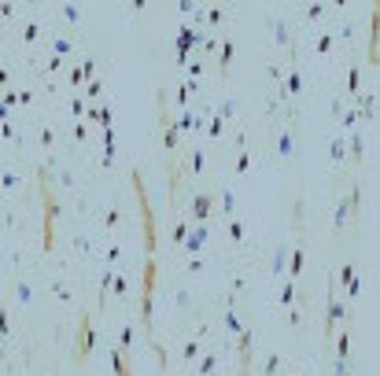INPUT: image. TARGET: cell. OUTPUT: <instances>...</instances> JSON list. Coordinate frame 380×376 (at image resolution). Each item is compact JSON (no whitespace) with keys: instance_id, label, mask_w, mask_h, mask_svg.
Wrapping results in <instances>:
<instances>
[{"instance_id":"6da1fadb","label":"cell","mask_w":380,"mask_h":376,"mask_svg":"<svg viewBox=\"0 0 380 376\" xmlns=\"http://www.w3.org/2000/svg\"><path fill=\"white\" fill-rule=\"evenodd\" d=\"M37 188H41V247H55V218H59V199L48 185V166H37Z\"/></svg>"},{"instance_id":"7a4b0ae2","label":"cell","mask_w":380,"mask_h":376,"mask_svg":"<svg viewBox=\"0 0 380 376\" xmlns=\"http://www.w3.org/2000/svg\"><path fill=\"white\" fill-rule=\"evenodd\" d=\"M129 185H133V195H137V214H140V229H144V251H148V258H155V247H159V225H155V210H151L148 188H144V181H140V170L129 174Z\"/></svg>"},{"instance_id":"3957f363","label":"cell","mask_w":380,"mask_h":376,"mask_svg":"<svg viewBox=\"0 0 380 376\" xmlns=\"http://www.w3.org/2000/svg\"><path fill=\"white\" fill-rule=\"evenodd\" d=\"M155 118H159V137H163L166 163H174V155H177V140H181V126H177L174 115H170L166 89H155Z\"/></svg>"},{"instance_id":"277c9868","label":"cell","mask_w":380,"mask_h":376,"mask_svg":"<svg viewBox=\"0 0 380 376\" xmlns=\"http://www.w3.org/2000/svg\"><path fill=\"white\" fill-rule=\"evenodd\" d=\"M155 284H159V262L144 258V273H140V325H144V336L151 343H155V336H151V295H155Z\"/></svg>"},{"instance_id":"5b68a950","label":"cell","mask_w":380,"mask_h":376,"mask_svg":"<svg viewBox=\"0 0 380 376\" xmlns=\"http://www.w3.org/2000/svg\"><path fill=\"white\" fill-rule=\"evenodd\" d=\"M92 351V314L85 310L78 317V328H74V343H70V365H85Z\"/></svg>"},{"instance_id":"8992f818","label":"cell","mask_w":380,"mask_h":376,"mask_svg":"<svg viewBox=\"0 0 380 376\" xmlns=\"http://www.w3.org/2000/svg\"><path fill=\"white\" fill-rule=\"evenodd\" d=\"M366 63L380 67V4L369 7V44H366Z\"/></svg>"},{"instance_id":"52a82bcc","label":"cell","mask_w":380,"mask_h":376,"mask_svg":"<svg viewBox=\"0 0 380 376\" xmlns=\"http://www.w3.org/2000/svg\"><path fill=\"white\" fill-rule=\"evenodd\" d=\"M211 210H214V195H207V192H196V195H192V203H188V218L203 225L207 218H211Z\"/></svg>"},{"instance_id":"ba28073f","label":"cell","mask_w":380,"mask_h":376,"mask_svg":"<svg viewBox=\"0 0 380 376\" xmlns=\"http://www.w3.org/2000/svg\"><path fill=\"white\" fill-rule=\"evenodd\" d=\"M358 199H362V192H358V188H351V195L340 199V206H336V229H344L347 218H355V214H358Z\"/></svg>"},{"instance_id":"9c48e42d","label":"cell","mask_w":380,"mask_h":376,"mask_svg":"<svg viewBox=\"0 0 380 376\" xmlns=\"http://www.w3.org/2000/svg\"><path fill=\"white\" fill-rule=\"evenodd\" d=\"M347 358H351V328H344L336 336V369H340V376H347Z\"/></svg>"},{"instance_id":"30bf717a","label":"cell","mask_w":380,"mask_h":376,"mask_svg":"<svg viewBox=\"0 0 380 376\" xmlns=\"http://www.w3.org/2000/svg\"><path fill=\"white\" fill-rule=\"evenodd\" d=\"M111 369H115V376H133V365H129V351H122V347H115V351H111Z\"/></svg>"},{"instance_id":"8fae6325","label":"cell","mask_w":380,"mask_h":376,"mask_svg":"<svg viewBox=\"0 0 380 376\" xmlns=\"http://www.w3.org/2000/svg\"><path fill=\"white\" fill-rule=\"evenodd\" d=\"M340 317H344V306L336 303V295H329V317H325V336H329V340L336 336V325H340Z\"/></svg>"},{"instance_id":"7c38bea8","label":"cell","mask_w":380,"mask_h":376,"mask_svg":"<svg viewBox=\"0 0 380 376\" xmlns=\"http://www.w3.org/2000/svg\"><path fill=\"white\" fill-rule=\"evenodd\" d=\"M229 59H233V41H222V55H218V74L229 78Z\"/></svg>"},{"instance_id":"4fadbf2b","label":"cell","mask_w":380,"mask_h":376,"mask_svg":"<svg viewBox=\"0 0 380 376\" xmlns=\"http://www.w3.org/2000/svg\"><path fill=\"white\" fill-rule=\"evenodd\" d=\"M203 243H207V229H203V225H199V229H196V232H188V240H185V247H188V251H192V255H196V251H199V247H203Z\"/></svg>"},{"instance_id":"5bb4252c","label":"cell","mask_w":380,"mask_h":376,"mask_svg":"<svg viewBox=\"0 0 380 376\" xmlns=\"http://www.w3.org/2000/svg\"><path fill=\"white\" fill-rule=\"evenodd\" d=\"M111 115H115L111 107H92V111H89V118H96L103 129H111Z\"/></svg>"},{"instance_id":"9a60e30c","label":"cell","mask_w":380,"mask_h":376,"mask_svg":"<svg viewBox=\"0 0 380 376\" xmlns=\"http://www.w3.org/2000/svg\"><path fill=\"white\" fill-rule=\"evenodd\" d=\"M188 174H203V152H192V155H188Z\"/></svg>"},{"instance_id":"2e32d148","label":"cell","mask_w":380,"mask_h":376,"mask_svg":"<svg viewBox=\"0 0 380 376\" xmlns=\"http://www.w3.org/2000/svg\"><path fill=\"white\" fill-rule=\"evenodd\" d=\"M351 163H362V140H358V137H351Z\"/></svg>"},{"instance_id":"e0dca14e","label":"cell","mask_w":380,"mask_h":376,"mask_svg":"<svg viewBox=\"0 0 380 376\" xmlns=\"http://www.w3.org/2000/svg\"><path fill=\"white\" fill-rule=\"evenodd\" d=\"M347 92H351V96L358 92V67H355V63H351V74H347Z\"/></svg>"},{"instance_id":"ac0fdd59","label":"cell","mask_w":380,"mask_h":376,"mask_svg":"<svg viewBox=\"0 0 380 376\" xmlns=\"http://www.w3.org/2000/svg\"><path fill=\"white\" fill-rule=\"evenodd\" d=\"M340 280H344L347 288H351V284H355V280H358V277H355V266H351V262H347L344 269H340Z\"/></svg>"},{"instance_id":"d6986e66","label":"cell","mask_w":380,"mask_h":376,"mask_svg":"<svg viewBox=\"0 0 380 376\" xmlns=\"http://www.w3.org/2000/svg\"><path fill=\"white\" fill-rule=\"evenodd\" d=\"M170 236H174V243H185V240H188V225H185V221L174 225V232H170Z\"/></svg>"},{"instance_id":"ffe728a7","label":"cell","mask_w":380,"mask_h":376,"mask_svg":"<svg viewBox=\"0 0 380 376\" xmlns=\"http://www.w3.org/2000/svg\"><path fill=\"white\" fill-rule=\"evenodd\" d=\"M299 269H303V247H296V251H292V277H296Z\"/></svg>"},{"instance_id":"44dd1931","label":"cell","mask_w":380,"mask_h":376,"mask_svg":"<svg viewBox=\"0 0 380 376\" xmlns=\"http://www.w3.org/2000/svg\"><path fill=\"white\" fill-rule=\"evenodd\" d=\"M37 137H41V144H44V148H52V144H55V133H52L48 126H41V133H37Z\"/></svg>"},{"instance_id":"7402d4cb","label":"cell","mask_w":380,"mask_h":376,"mask_svg":"<svg viewBox=\"0 0 380 376\" xmlns=\"http://www.w3.org/2000/svg\"><path fill=\"white\" fill-rule=\"evenodd\" d=\"M284 89H288V92H299V89H303V85H299V74H296V70L288 74V81H284Z\"/></svg>"},{"instance_id":"603a6c76","label":"cell","mask_w":380,"mask_h":376,"mask_svg":"<svg viewBox=\"0 0 380 376\" xmlns=\"http://www.w3.org/2000/svg\"><path fill=\"white\" fill-rule=\"evenodd\" d=\"M192 89H196V81H185V85H181V89H177V100H181V103H185L188 96H192Z\"/></svg>"},{"instance_id":"cb8c5ba5","label":"cell","mask_w":380,"mask_h":376,"mask_svg":"<svg viewBox=\"0 0 380 376\" xmlns=\"http://www.w3.org/2000/svg\"><path fill=\"white\" fill-rule=\"evenodd\" d=\"M229 240H244V225L240 221H229Z\"/></svg>"},{"instance_id":"d4e9b609","label":"cell","mask_w":380,"mask_h":376,"mask_svg":"<svg viewBox=\"0 0 380 376\" xmlns=\"http://www.w3.org/2000/svg\"><path fill=\"white\" fill-rule=\"evenodd\" d=\"M214 365H218V358H214V354H207L203 365H199V373H214Z\"/></svg>"},{"instance_id":"484cf974","label":"cell","mask_w":380,"mask_h":376,"mask_svg":"<svg viewBox=\"0 0 380 376\" xmlns=\"http://www.w3.org/2000/svg\"><path fill=\"white\" fill-rule=\"evenodd\" d=\"M118 221H122L118 210H107V214H103V225H107V229H111V225H118Z\"/></svg>"},{"instance_id":"4316f807","label":"cell","mask_w":380,"mask_h":376,"mask_svg":"<svg viewBox=\"0 0 380 376\" xmlns=\"http://www.w3.org/2000/svg\"><path fill=\"white\" fill-rule=\"evenodd\" d=\"M181 354H185V358H188V362H192V358H196V354H199V343L192 340V343H188V347H185V351H181Z\"/></svg>"},{"instance_id":"83f0119b","label":"cell","mask_w":380,"mask_h":376,"mask_svg":"<svg viewBox=\"0 0 380 376\" xmlns=\"http://www.w3.org/2000/svg\"><path fill=\"white\" fill-rule=\"evenodd\" d=\"M248 166H251V155H240V159H236V174H244Z\"/></svg>"},{"instance_id":"f1b7e54d","label":"cell","mask_w":380,"mask_h":376,"mask_svg":"<svg viewBox=\"0 0 380 376\" xmlns=\"http://www.w3.org/2000/svg\"><path fill=\"white\" fill-rule=\"evenodd\" d=\"M281 155H292V137H288V133L281 137Z\"/></svg>"},{"instance_id":"f546056e","label":"cell","mask_w":380,"mask_h":376,"mask_svg":"<svg viewBox=\"0 0 380 376\" xmlns=\"http://www.w3.org/2000/svg\"><path fill=\"white\" fill-rule=\"evenodd\" d=\"M218 206H222V210H229V214H233V192H225V195H222V203H218Z\"/></svg>"},{"instance_id":"4dcf8cb0","label":"cell","mask_w":380,"mask_h":376,"mask_svg":"<svg viewBox=\"0 0 380 376\" xmlns=\"http://www.w3.org/2000/svg\"><path fill=\"white\" fill-rule=\"evenodd\" d=\"M133 347V328H126V332H122V351H129Z\"/></svg>"},{"instance_id":"1f68e13d","label":"cell","mask_w":380,"mask_h":376,"mask_svg":"<svg viewBox=\"0 0 380 376\" xmlns=\"http://www.w3.org/2000/svg\"><path fill=\"white\" fill-rule=\"evenodd\" d=\"M277 369H281V358H270V362H266V376H273Z\"/></svg>"},{"instance_id":"d6a6232c","label":"cell","mask_w":380,"mask_h":376,"mask_svg":"<svg viewBox=\"0 0 380 376\" xmlns=\"http://www.w3.org/2000/svg\"><path fill=\"white\" fill-rule=\"evenodd\" d=\"M207 133H211V137H218V133H222V118H214L211 126H207Z\"/></svg>"},{"instance_id":"836d02e7","label":"cell","mask_w":380,"mask_h":376,"mask_svg":"<svg viewBox=\"0 0 380 376\" xmlns=\"http://www.w3.org/2000/svg\"><path fill=\"white\" fill-rule=\"evenodd\" d=\"M332 48V37H318V52H329Z\"/></svg>"}]
</instances>
